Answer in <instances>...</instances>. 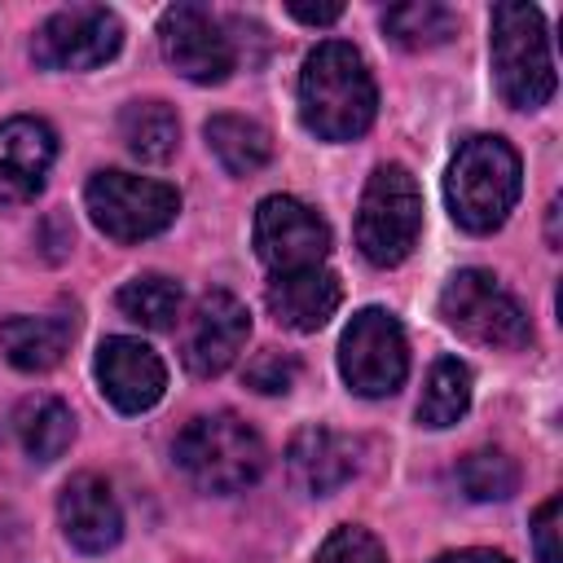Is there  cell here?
Wrapping results in <instances>:
<instances>
[{
  "label": "cell",
  "mask_w": 563,
  "mask_h": 563,
  "mask_svg": "<svg viewBox=\"0 0 563 563\" xmlns=\"http://www.w3.org/2000/svg\"><path fill=\"white\" fill-rule=\"evenodd\" d=\"M378 114L369 62L347 40H321L299 70V119L317 141H356Z\"/></svg>",
  "instance_id": "6da1fadb"
},
{
  "label": "cell",
  "mask_w": 563,
  "mask_h": 563,
  "mask_svg": "<svg viewBox=\"0 0 563 563\" xmlns=\"http://www.w3.org/2000/svg\"><path fill=\"white\" fill-rule=\"evenodd\" d=\"M523 194V163L506 136L479 132L457 145L444 172V202L457 229L493 233L506 224Z\"/></svg>",
  "instance_id": "7a4b0ae2"
},
{
  "label": "cell",
  "mask_w": 563,
  "mask_h": 563,
  "mask_svg": "<svg viewBox=\"0 0 563 563\" xmlns=\"http://www.w3.org/2000/svg\"><path fill=\"white\" fill-rule=\"evenodd\" d=\"M172 457L185 471V479L194 488L211 493V497H229V493L251 488L264 475V462H268L260 431L246 418L229 413V409L185 422V431L176 435Z\"/></svg>",
  "instance_id": "3957f363"
},
{
  "label": "cell",
  "mask_w": 563,
  "mask_h": 563,
  "mask_svg": "<svg viewBox=\"0 0 563 563\" xmlns=\"http://www.w3.org/2000/svg\"><path fill=\"white\" fill-rule=\"evenodd\" d=\"M488 31L493 79L501 101L515 110H541L554 97V57L541 9L523 0H501L493 4Z\"/></svg>",
  "instance_id": "277c9868"
},
{
  "label": "cell",
  "mask_w": 563,
  "mask_h": 563,
  "mask_svg": "<svg viewBox=\"0 0 563 563\" xmlns=\"http://www.w3.org/2000/svg\"><path fill=\"white\" fill-rule=\"evenodd\" d=\"M422 238V189L400 163H378L361 189L356 246L374 268H396Z\"/></svg>",
  "instance_id": "5b68a950"
},
{
  "label": "cell",
  "mask_w": 563,
  "mask_h": 563,
  "mask_svg": "<svg viewBox=\"0 0 563 563\" xmlns=\"http://www.w3.org/2000/svg\"><path fill=\"white\" fill-rule=\"evenodd\" d=\"M440 317L449 330H457L466 343H479V347L515 352V347L532 343V321H528L523 303L488 268L453 273L440 290Z\"/></svg>",
  "instance_id": "8992f818"
},
{
  "label": "cell",
  "mask_w": 563,
  "mask_h": 563,
  "mask_svg": "<svg viewBox=\"0 0 563 563\" xmlns=\"http://www.w3.org/2000/svg\"><path fill=\"white\" fill-rule=\"evenodd\" d=\"M84 207L92 216V224L110 238V242H145L158 238L176 211H180V194L167 180L154 176H136V172H97L84 189Z\"/></svg>",
  "instance_id": "52a82bcc"
},
{
  "label": "cell",
  "mask_w": 563,
  "mask_h": 563,
  "mask_svg": "<svg viewBox=\"0 0 563 563\" xmlns=\"http://www.w3.org/2000/svg\"><path fill=\"white\" fill-rule=\"evenodd\" d=\"M339 374L365 400L391 396L409 374L405 325L387 308H361L339 334Z\"/></svg>",
  "instance_id": "ba28073f"
},
{
  "label": "cell",
  "mask_w": 563,
  "mask_h": 563,
  "mask_svg": "<svg viewBox=\"0 0 563 563\" xmlns=\"http://www.w3.org/2000/svg\"><path fill=\"white\" fill-rule=\"evenodd\" d=\"M123 44V22L106 4H70L40 22L31 57L44 70H92L106 66Z\"/></svg>",
  "instance_id": "9c48e42d"
},
{
  "label": "cell",
  "mask_w": 563,
  "mask_h": 563,
  "mask_svg": "<svg viewBox=\"0 0 563 563\" xmlns=\"http://www.w3.org/2000/svg\"><path fill=\"white\" fill-rule=\"evenodd\" d=\"M255 255L264 260L268 273H299V268H321L330 255V224L321 220L317 207L290 194H268L255 207Z\"/></svg>",
  "instance_id": "30bf717a"
},
{
  "label": "cell",
  "mask_w": 563,
  "mask_h": 563,
  "mask_svg": "<svg viewBox=\"0 0 563 563\" xmlns=\"http://www.w3.org/2000/svg\"><path fill=\"white\" fill-rule=\"evenodd\" d=\"M158 48L167 66L189 84H224L238 66L233 35L207 4H172L158 18Z\"/></svg>",
  "instance_id": "8fae6325"
},
{
  "label": "cell",
  "mask_w": 563,
  "mask_h": 563,
  "mask_svg": "<svg viewBox=\"0 0 563 563\" xmlns=\"http://www.w3.org/2000/svg\"><path fill=\"white\" fill-rule=\"evenodd\" d=\"M251 339V312L238 295L229 290H207L198 295L185 334H180V365L194 378H220L246 347Z\"/></svg>",
  "instance_id": "7c38bea8"
},
{
  "label": "cell",
  "mask_w": 563,
  "mask_h": 563,
  "mask_svg": "<svg viewBox=\"0 0 563 563\" xmlns=\"http://www.w3.org/2000/svg\"><path fill=\"white\" fill-rule=\"evenodd\" d=\"M92 374H97L101 396L119 413H145L167 391V365H163V356L150 343L132 339V334L101 339L97 361H92Z\"/></svg>",
  "instance_id": "4fadbf2b"
},
{
  "label": "cell",
  "mask_w": 563,
  "mask_h": 563,
  "mask_svg": "<svg viewBox=\"0 0 563 563\" xmlns=\"http://www.w3.org/2000/svg\"><path fill=\"white\" fill-rule=\"evenodd\" d=\"M57 523L79 554H106L123 537V510L114 501V488L92 471L66 479L57 497Z\"/></svg>",
  "instance_id": "5bb4252c"
},
{
  "label": "cell",
  "mask_w": 563,
  "mask_h": 563,
  "mask_svg": "<svg viewBox=\"0 0 563 563\" xmlns=\"http://www.w3.org/2000/svg\"><path fill=\"white\" fill-rule=\"evenodd\" d=\"M57 158V132L35 114L0 123V202H31Z\"/></svg>",
  "instance_id": "9a60e30c"
},
{
  "label": "cell",
  "mask_w": 563,
  "mask_h": 563,
  "mask_svg": "<svg viewBox=\"0 0 563 563\" xmlns=\"http://www.w3.org/2000/svg\"><path fill=\"white\" fill-rule=\"evenodd\" d=\"M286 475L299 493L330 497L356 475V440L334 431V427L308 422L286 444Z\"/></svg>",
  "instance_id": "2e32d148"
},
{
  "label": "cell",
  "mask_w": 563,
  "mask_h": 563,
  "mask_svg": "<svg viewBox=\"0 0 563 563\" xmlns=\"http://www.w3.org/2000/svg\"><path fill=\"white\" fill-rule=\"evenodd\" d=\"M264 303L277 325H286L295 334H312L339 312L343 286L325 264L299 268V273H273V282L264 286Z\"/></svg>",
  "instance_id": "e0dca14e"
},
{
  "label": "cell",
  "mask_w": 563,
  "mask_h": 563,
  "mask_svg": "<svg viewBox=\"0 0 563 563\" xmlns=\"http://www.w3.org/2000/svg\"><path fill=\"white\" fill-rule=\"evenodd\" d=\"M70 339H75V317L66 312H53V317L18 312L0 321V352L22 374H48L53 365H62Z\"/></svg>",
  "instance_id": "ac0fdd59"
},
{
  "label": "cell",
  "mask_w": 563,
  "mask_h": 563,
  "mask_svg": "<svg viewBox=\"0 0 563 563\" xmlns=\"http://www.w3.org/2000/svg\"><path fill=\"white\" fill-rule=\"evenodd\" d=\"M13 435L35 462H57L75 440V413L57 396H26L13 409Z\"/></svg>",
  "instance_id": "d6986e66"
},
{
  "label": "cell",
  "mask_w": 563,
  "mask_h": 563,
  "mask_svg": "<svg viewBox=\"0 0 563 563\" xmlns=\"http://www.w3.org/2000/svg\"><path fill=\"white\" fill-rule=\"evenodd\" d=\"M202 136H207V150L216 154V163L229 176H251V172H260L273 158L268 128L246 119V114H211Z\"/></svg>",
  "instance_id": "ffe728a7"
},
{
  "label": "cell",
  "mask_w": 563,
  "mask_h": 563,
  "mask_svg": "<svg viewBox=\"0 0 563 563\" xmlns=\"http://www.w3.org/2000/svg\"><path fill=\"white\" fill-rule=\"evenodd\" d=\"M119 136L128 145L132 158L141 163H167L180 145V119L167 101L150 97V101H128L119 114Z\"/></svg>",
  "instance_id": "44dd1931"
},
{
  "label": "cell",
  "mask_w": 563,
  "mask_h": 563,
  "mask_svg": "<svg viewBox=\"0 0 563 563\" xmlns=\"http://www.w3.org/2000/svg\"><path fill=\"white\" fill-rule=\"evenodd\" d=\"M471 387H475L471 365L457 361V356H440L427 369V383H422V396H418V422L431 427V431L453 427L471 409Z\"/></svg>",
  "instance_id": "7402d4cb"
},
{
  "label": "cell",
  "mask_w": 563,
  "mask_h": 563,
  "mask_svg": "<svg viewBox=\"0 0 563 563\" xmlns=\"http://www.w3.org/2000/svg\"><path fill=\"white\" fill-rule=\"evenodd\" d=\"M383 31L400 48L422 53V48H440L457 35V13L449 4H435V0H409V4L383 9Z\"/></svg>",
  "instance_id": "603a6c76"
},
{
  "label": "cell",
  "mask_w": 563,
  "mask_h": 563,
  "mask_svg": "<svg viewBox=\"0 0 563 563\" xmlns=\"http://www.w3.org/2000/svg\"><path fill=\"white\" fill-rule=\"evenodd\" d=\"M114 303H119V312L128 321H136L145 330H172L176 317H180L185 295H180V282L176 277H167V273H141V277H132V282L119 286Z\"/></svg>",
  "instance_id": "cb8c5ba5"
},
{
  "label": "cell",
  "mask_w": 563,
  "mask_h": 563,
  "mask_svg": "<svg viewBox=\"0 0 563 563\" xmlns=\"http://www.w3.org/2000/svg\"><path fill=\"white\" fill-rule=\"evenodd\" d=\"M457 484L471 501H506L519 488V466L506 449H471L457 462Z\"/></svg>",
  "instance_id": "d4e9b609"
},
{
  "label": "cell",
  "mask_w": 563,
  "mask_h": 563,
  "mask_svg": "<svg viewBox=\"0 0 563 563\" xmlns=\"http://www.w3.org/2000/svg\"><path fill=\"white\" fill-rule=\"evenodd\" d=\"M312 563H387V550H383V541H378L369 528H361V523H339V528L321 541V550H317Z\"/></svg>",
  "instance_id": "484cf974"
},
{
  "label": "cell",
  "mask_w": 563,
  "mask_h": 563,
  "mask_svg": "<svg viewBox=\"0 0 563 563\" xmlns=\"http://www.w3.org/2000/svg\"><path fill=\"white\" fill-rule=\"evenodd\" d=\"M299 378V361L290 352H277V347H264L246 361V383L264 396H277V391H290V383Z\"/></svg>",
  "instance_id": "4316f807"
},
{
  "label": "cell",
  "mask_w": 563,
  "mask_h": 563,
  "mask_svg": "<svg viewBox=\"0 0 563 563\" xmlns=\"http://www.w3.org/2000/svg\"><path fill=\"white\" fill-rule=\"evenodd\" d=\"M559 519H563V501L559 497H545L537 506V515H532V550H537V563H563Z\"/></svg>",
  "instance_id": "83f0119b"
},
{
  "label": "cell",
  "mask_w": 563,
  "mask_h": 563,
  "mask_svg": "<svg viewBox=\"0 0 563 563\" xmlns=\"http://www.w3.org/2000/svg\"><path fill=\"white\" fill-rule=\"evenodd\" d=\"M286 13H290L295 22H308V26H330V22L343 18V4H299V0H290Z\"/></svg>",
  "instance_id": "f1b7e54d"
},
{
  "label": "cell",
  "mask_w": 563,
  "mask_h": 563,
  "mask_svg": "<svg viewBox=\"0 0 563 563\" xmlns=\"http://www.w3.org/2000/svg\"><path fill=\"white\" fill-rule=\"evenodd\" d=\"M435 563H510V559L497 554V550H479V545H471V550H449V554H440Z\"/></svg>",
  "instance_id": "f546056e"
}]
</instances>
